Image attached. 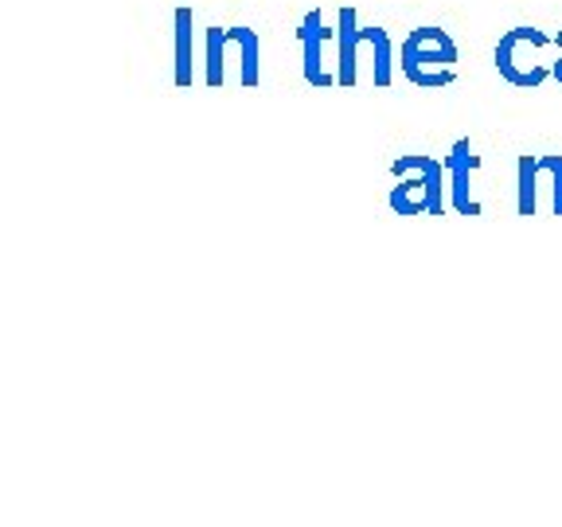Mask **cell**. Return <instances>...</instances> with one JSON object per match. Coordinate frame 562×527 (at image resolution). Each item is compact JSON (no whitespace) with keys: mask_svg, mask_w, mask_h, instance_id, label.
<instances>
[{"mask_svg":"<svg viewBox=\"0 0 562 527\" xmlns=\"http://www.w3.org/2000/svg\"><path fill=\"white\" fill-rule=\"evenodd\" d=\"M336 44H340V70H336V82H340V87H348V90L356 87L363 52H371L375 87H391V35H386V27H360L356 9H340Z\"/></svg>","mask_w":562,"mask_h":527,"instance_id":"3957f363","label":"cell"},{"mask_svg":"<svg viewBox=\"0 0 562 527\" xmlns=\"http://www.w3.org/2000/svg\"><path fill=\"white\" fill-rule=\"evenodd\" d=\"M297 35H301V47H305V82H313L316 90H328L336 79L325 70V59H321V47H325V40H328V27H325L321 9L305 12Z\"/></svg>","mask_w":562,"mask_h":527,"instance_id":"8992f818","label":"cell"},{"mask_svg":"<svg viewBox=\"0 0 562 527\" xmlns=\"http://www.w3.org/2000/svg\"><path fill=\"white\" fill-rule=\"evenodd\" d=\"M476 168H481V157L473 153L469 137L453 141V149H449V160H446V176H449V203H453L457 215H481V203L469 192V176H473Z\"/></svg>","mask_w":562,"mask_h":527,"instance_id":"5b68a950","label":"cell"},{"mask_svg":"<svg viewBox=\"0 0 562 527\" xmlns=\"http://www.w3.org/2000/svg\"><path fill=\"white\" fill-rule=\"evenodd\" d=\"M227 44L238 47V63H243L238 82L246 90L258 87V32L255 27H223V59H227Z\"/></svg>","mask_w":562,"mask_h":527,"instance_id":"ba28073f","label":"cell"},{"mask_svg":"<svg viewBox=\"0 0 562 527\" xmlns=\"http://www.w3.org/2000/svg\"><path fill=\"white\" fill-rule=\"evenodd\" d=\"M539 172L551 176V211L562 215V157L559 153H543V157H539Z\"/></svg>","mask_w":562,"mask_h":527,"instance_id":"8fae6325","label":"cell"},{"mask_svg":"<svg viewBox=\"0 0 562 527\" xmlns=\"http://www.w3.org/2000/svg\"><path fill=\"white\" fill-rule=\"evenodd\" d=\"M403 75L422 90H441L457 79V44L446 27H414L403 40Z\"/></svg>","mask_w":562,"mask_h":527,"instance_id":"7a4b0ae2","label":"cell"},{"mask_svg":"<svg viewBox=\"0 0 562 527\" xmlns=\"http://www.w3.org/2000/svg\"><path fill=\"white\" fill-rule=\"evenodd\" d=\"M398 184L391 188L395 215H441L446 211V165L426 153H406L391 165Z\"/></svg>","mask_w":562,"mask_h":527,"instance_id":"6da1fadb","label":"cell"},{"mask_svg":"<svg viewBox=\"0 0 562 527\" xmlns=\"http://www.w3.org/2000/svg\"><path fill=\"white\" fill-rule=\"evenodd\" d=\"M516 211L519 215H536V192H539V157L524 153L516 160Z\"/></svg>","mask_w":562,"mask_h":527,"instance_id":"9c48e42d","label":"cell"},{"mask_svg":"<svg viewBox=\"0 0 562 527\" xmlns=\"http://www.w3.org/2000/svg\"><path fill=\"white\" fill-rule=\"evenodd\" d=\"M207 70H203V82H207L211 90L223 87V27H207Z\"/></svg>","mask_w":562,"mask_h":527,"instance_id":"30bf717a","label":"cell"},{"mask_svg":"<svg viewBox=\"0 0 562 527\" xmlns=\"http://www.w3.org/2000/svg\"><path fill=\"white\" fill-rule=\"evenodd\" d=\"M172 82L180 90L192 87V9H176L172 16Z\"/></svg>","mask_w":562,"mask_h":527,"instance_id":"52a82bcc","label":"cell"},{"mask_svg":"<svg viewBox=\"0 0 562 527\" xmlns=\"http://www.w3.org/2000/svg\"><path fill=\"white\" fill-rule=\"evenodd\" d=\"M551 44L539 27H508V32L501 35V44H496V55H492V63H496V70H501V79H508L512 87L519 90H536L543 87L547 79H554V67L551 63L539 59V52Z\"/></svg>","mask_w":562,"mask_h":527,"instance_id":"277c9868","label":"cell"},{"mask_svg":"<svg viewBox=\"0 0 562 527\" xmlns=\"http://www.w3.org/2000/svg\"><path fill=\"white\" fill-rule=\"evenodd\" d=\"M554 44H559V47H562V32H559V35H554ZM551 67H554V79H559V82H562V59H554V63H551Z\"/></svg>","mask_w":562,"mask_h":527,"instance_id":"7c38bea8","label":"cell"}]
</instances>
